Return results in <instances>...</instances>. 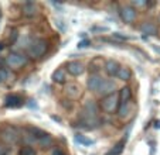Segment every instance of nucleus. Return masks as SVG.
<instances>
[{
    "mask_svg": "<svg viewBox=\"0 0 160 155\" xmlns=\"http://www.w3.org/2000/svg\"><path fill=\"white\" fill-rule=\"evenodd\" d=\"M121 69V65L118 63V61L115 59H108L105 62V72L108 73V76H116Z\"/></svg>",
    "mask_w": 160,
    "mask_h": 155,
    "instance_id": "12",
    "label": "nucleus"
},
{
    "mask_svg": "<svg viewBox=\"0 0 160 155\" xmlns=\"http://www.w3.org/2000/svg\"><path fill=\"white\" fill-rule=\"evenodd\" d=\"M28 107L30 109H38V106H37V103H36V100H30V103H28Z\"/></svg>",
    "mask_w": 160,
    "mask_h": 155,
    "instance_id": "30",
    "label": "nucleus"
},
{
    "mask_svg": "<svg viewBox=\"0 0 160 155\" xmlns=\"http://www.w3.org/2000/svg\"><path fill=\"white\" fill-rule=\"evenodd\" d=\"M112 37H113V38H115L118 42H123V41H126V40H130V37L122 35L121 33H113V34H112Z\"/></svg>",
    "mask_w": 160,
    "mask_h": 155,
    "instance_id": "23",
    "label": "nucleus"
},
{
    "mask_svg": "<svg viewBox=\"0 0 160 155\" xmlns=\"http://www.w3.org/2000/svg\"><path fill=\"white\" fill-rule=\"evenodd\" d=\"M121 16L125 23H133L136 18V10L132 6H125L121 9Z\"/></svg>",
    "mask_w": 160,
    "mask_h": 155,
    "instance_id": "11",
    "label": "nucleus"
},
{
    "mask_svg": "<svg viewBox=\"0 0 160 155\" xmlns=\"http://www.w3.org/2000/svg\"><path fill=\"white\" fill-rule=\"evenodd\" d=\"M142 7V6H146V2H143V0H133L132 2V7Z\"/></svg>",
    "mask_w": 160,
    "mask_h": 155,
    "instance_id": "26",
    "label": "nucleus"
},
{
    "mask_svg": "<svg viewBox=\"0 0 160 155\" xmlns=\"http://www.w3.org/2000/svg\"><path fill=\"white\" fill-rule=\"evenodd\" d=\"M47 41L42 38H38V40H34L33 42L30 44L28 47V55L31 58H40L45 54V51H47Z\"/></svg>",
    "mask_w": 160,
    "mask_h": 155,
    "instance_id": "1",
    "label": "nucleus"
},
{
    "mask_svg": "<svg viewBox=\"0 0 160 155\" xmlns=\"http://www.w3.org/2000/svg\"><path fill=\"white\" fill-rule=\"evenodd\" d=\"M65 95L70 99H72V100H77V99H79L82 95L81 86L77 83H68L65 86Z\"/></svg>",
    "mask_w": 160,
    "mask_h": 155,
    "instance_id": "10",
    "label": "nucleus"
},
{
    "mask_svg": "<svg viewBox=\"0 0 160 155\" xmlns=\"http://www.w3.org/2000/svg\"><path fill=\"white\" fill-rule=\"evenodd\" d=\"M26 63H27V57H24L23 54L12 52V54H9L6 57V65L12 69H20Z\"/></svg>",
    "mask_w": 160,
    "mask_h": 155,
    "instance_id": "3",
    "label": "nucleus"
},
{
    "mask_svg": "<svg viewBox=\"0 0 160 155\" xmlns=\"http://www.w3.org/2000/svg\"><path fill=\"white\" fill-rule=\"evenodd\" d=\"M119 105H121V101H119V96L118 95H111V96H106V97H102L101 100V107H102L103 111L106 113H113L119 109Z\"/></svg>",
    "mask_w": 160,
    "mask_h": 155,
    "instance_id": "2",
    "label": "nucleus"
},
{
    "mask_svg": "<svg viewBox=\"0 0 160 155\" xmlns=\"http://www.w3.org/2000/svg\"><path fill=\"white\" fill-rule=\"evenodd\" d=\"M7 154H9V148L0 145V155H7Z\"/></svg>",
    "mask_w": 160,
    "mask_h": 155,
    "instance_id": "29",
    "label": "nucleus"
},
{
    "mask_svg": "<svg viewBox=\"0 0 160 155\" xmlns=\"http://www.w3.org/2000/svg\"><path fill=\"white\" fill-rule=\"evenodd\" d=\"M125 144H126V140H125V138H123V140H122V141H119V143L116 144V145L113 147V148H112L111 151H109L106 155H119L122 151H123V148H125Z\"/></svg>",
    "mask_w": 160,
    "mask_h": 155,
    "instance_id": "20",
    "label": "nucleus"
},
{
    "mask_svg": "<svg viewBox=\"0 0 160 155\" xmlns=\"http://www.w3.org/2000/svg\"><path fill=\"white\" fill-rule=\"evenodd\" d=\"M18 155H36V149H34L31 145H24L20 148Z\"/></svg>",
    "mask_w": 160,
    "mask_h": 155,
    "instance_id": "21",
    "label": "nucleus"
},
{
    "mask_svg": "<svg viewBox=\"0 0 160 155\" xmlns=\"http://www.w3.org/2000/svg\"><path fill=\"white\" fill-rule=\"evenodd\" d=\"M74 140H75V143H78L79 145H84V147L94 145L95 144V140H91V138L85 137V135H82V134H77L75 137H74Z\"/></svg>",
    "mask_w": 160,
    "mask_h": 155,
    "instance_id": "19",
    "label": "nucleus"
},
{
    "mask_svg": "<svg viewBox=\"0 0 160 155\" xmlns=\"http://www.w3.org/2000/svg\"><path fill=\"white\" fill-rule=\"evenodd\" d=\"M130 99H132V90H130V87H128V86L122 87L119 90V101H121V105L129 103Z\"/></svg>",
    "mask_w": 160,
    "mask_h": 155,
    "instance_id": "14",
    "label": "nucleus"
},
{
    "mask_svg": "<svg viewBox=\"0 0 160 155\" xmlns=\"http://www.w3.org/2000/svg\"><path fill=\"white\" fill-rule=\"evenodd\" d=\"M0 20H2V10H0Z\"/></svg>",
    "mask_w": 160,
    "mask_h": 155,
    "instance_id": "34",
    "label": "nucleus"
},
{
    "mask_svg": "<svg viewBox=\"0 0 160 155\" xmlns=\"http://www.w3.org/2000/svg\"><path fill=\"white\" fill-rule=\"evenodd\" d=\"M62 23H64V21H61V20H57V21H55V26H58L61 31H64V30H65V26H64Z\"/></svg>",
    "mask_w": 160,
    "mask_h": 155,
    "instance_id": "28",
    "label": "nucleus"
},
{
    "mask_svg": "<svg viewBox=\"0 0 160 155\" xmlns=\"http://www.w3.org/2000/svg\"><path fill=\"white\" fill-rule=\"evenodd\" d=\"M7 78H9V71H7V69H4V68H0V83L6 82Z\"/></svg>",
    "mask_w": 160,
    "mask_h": 155,
    "instance_id": "22",
    "label": "nucleus"
},
{
    "mask_svg": "<svg viewBox=\"0 0 160 155\" xmlns=\"http://www.w3.org/2000/svg\"><path fill=\"white\" fill-rule=\"evenodd\" d=\"M116 78L121 79V81H129L130 78H132V71H130L128 66H121V69H119Z\"/></svg>",
    "mask_w": 160,
    "mask_h": 155,
    "instance_id": "18",
    "label": "nucleus"
},
{
    "mask_svg": "<svg viewBox=\"0 0 160 155\" xmlns=\"http://www.w3.org/2000/svg\"><path fill=\"white\" fill-rule=\"evenodd\" d=\"M89 44H91L89 40H82V41L78 42V48H87Z\"/></svg>",
    "mask_w": 160,
    "mask_h": 155,
    "instance_id": "27",
    "label": "nucleus"
},
{
    "mask_svg": "<svg viewBox=\"0 0 160 155\" xmlns=\"http://www.w3.org/2000/svg\"><path fill=\"white\" fill-rule=\"evenodd\" d=\"M52 82H55V83H65L67 82V69L64 68H57L54 72H52V76H51Z\"/></svg>",
    "mask_w": 160,
    "mask_h": 155,
    "instance_id": "13",
    "label": "nucleus"
},
{
    "mask_svg": "<svg viewBox=\"0 0 160 155\" xmlns=\"http://www.w3.org/2000/svg\"><path fill=\"white\" fill-rule=\"evenodd\" d=\"M91 30L94 31V33H106V31H109V28L105 27V26H95V27H92Z\"/></svg>",
    "mask_w": 160,
    "mask_h": 155,
    "instance_id": "24",
    "label": "nucleus"
},
{
    "mask_svg": "<svg viewBox=\"0 0 160 155\" xmlns=\"http://www.w3.org/2000/svg\"><path fill=\"white\" fill-rule=\"evenodd\" d=\"M3 48H4V45H3V44H0V52L3 51Z\"/></svg>",
    "mask_w": 160,
    "mask_h": 155,
    "instance_id": "33",
    "label": "nucleus"
},
{
    "mask_svg": "<svg viewBox=\"0 0 160 155\" xmlns=\"http://www.w3.org/2000/svg\"><path fill=\"white\" fill-rule=\"evenodd\" d=\"M24 103L23 97L18 95H9L6 99H4V106L7 109H17V107H21Z\"/></svg>",
    "mask_w": 160,
    "mask_h": 155,
    "instance_id": "7",
    "label": "nucleus"
},
{
    "mask_svg": "<svg viewBox=\"0 0 160 155\" xmlns=\"http://www.w3.org/2000/svg\"><path fill=\"white\" fill-rule=\"evenodd\" d=\"M36 13H37V7L34 3L27 2V3L23 4V14L26 17H33V16H36Z\"/></svg>",
    "mask_w": 160,
    "mask_h": 155,
    "instance_id": "16",
    "label": "nucleus"
},
{
    "mask_svg": "<svg viewBox=\"0 0 160 155\" xmlns=\"http://www.w3.org/2000/svg\"><path fill=\"white\" fill-rule=\"evenodd\" d=\"M153 48H154V51H156V52H159V54H160V47H156V45H153Z\"/></svg>",
    "mask_w": 160,
    "mask_h": 155,
    "instance_id": "31",
    "label": "nucleus"
},
{
    "mask_svg": "<svg viewBox=\"0 0 160 155\" xmlns=\"http://www.w3.org/2000/svg\"><path fill=\"white\" fill-rule=\"evenodd\" d=\"M115 89H116V83H115V82L111 81V79H105V81L102 82V85H101L98 93H99L102 97H106V96L113 95V93H115Z\"/></svg>",
    "mask_w": 160,
    "mask_h": 155,
    "instance_id": "5",
    "label": "nucleus"
},
{
    "mask_svg": "<svg viewBox=\"0 0 160 155\" xmlns=\"http://www.w3.org/2000/svg\"><path fill=\"white\" fill-rule=\"evenodd\" d=\"M36 144H37V145H40L41 148H48V147H51L52 144H54V140H52L51 135L45 134V135H42V137L37 138Z\"/></svg>",
    "mask_w": 160,
    "mask_h": 155,
    "instance_id": "15",
    "label": "nucleus"
},
{
    "mask_svg": "<svg viewBox=\"0 0 160 155\" xmlns=\"http://www.w3.org/2000/svg\"><path fill=\"white\" fill-rule=\"evenodd\" d=\"M140 31L143 34H148V35H156L157 34V27L152 23H145L140 26Z\"/></svg>",
    "mask_w": 160,
    "mask_h": 155,
    "instance_id": "17",
    "label": "nucleus"
},
{
    "mask_svg": "<svg viewBox=\"0 0 160 155\" xmlns=\"http://www.w3.org/2000/svg\"><path fill=\"white\" fill-rule=\"evenodd\" d=\"M103 79L99 76L98 73H92L89 78H88V82H87V86L88 89L91 90V92H98L101 87V85H102Z\"/></svg>",
    "mask_w": 160,
    "mask_h": 155,
    "instance_id": "9",
    "label": "nucleus"
},
{
    "mask_svg": "<svg viewBox=\"0 0 160 155\" xmlns=\"http://www.w3.org/2000/svg\"><path fill=\"white\" fill-rule=\"evenodd\" d=\"M2 138H3V141H6L7 144H16L18 141V138H20V134H18V131L14 127H10L9 125V127L3 128Z\"/></svg>",
    "mask_w": 160,
    "mask_h": 155,
    "instance_id": "4",
    "label": "nucleus"
},
{
    "mask_svg": "<svg viewBox=\"0 0 160 155\" xmlns=\"http://www.w3.org/2000/svg\"><path fill=\"white\" fill-rule=\"evenodd\" d=\"M51 155H67V152L64 151L62 148H58V147H57V148H54L51 151Z\"/></svg>",
    "mask_w": 160,
    "mask_h": 155,
    "instance_id": "25",
    "label": "nucleus"
},
{
    "mask_svg": "<svg viewBox=\"0 0 160 155\" xmlns=\"http://www.w3.org/2000/svg\"><path fill=\"white\" fill-rule=\"evenodd\" d=\"M81 116L85 117H98V105L94 100H87L82 109V114Z\"/></svg>",
    "mask_w": 160,
    "mask_h": 155,
    "instance_id": "6",
    "label": "nucleus"
},
{
    "mask_svg": "<svg viewBox=\"0 0 160 155\" xmlns=\"http://www.w3.org/2000/svg\"><path fill=\"white\" fill-rule=\"evenodd\" d=\"M67 71L72 76H79V75L84 73L85 68L82 65V62H79V61H70L67 63Z\"/></svg>",
    "mask_w": 160,
    "mask_h": 155,
    "instance_id": "8",
    "label": "nucleus"
},
{
    "mask_svg": "<svg viewBox=\"0 0 160 155\" xmlns=\"http://www.w3.org/2000/svg\"><path fill=\"white\" fill-rule=\"evenodd\" d=\"M159 24H160V14H159Z\"/></svg>",
    "mask_w": 160,
    "mask_h": 155,
    "instance_id": "35",
    "label": "nucleus"
},
{
    "mask_svg": "<svg viewBox=\"0 0 160 155\" xmlns=\"http://www.w3.org/2000/svg\"><path fill=\"white\" fill-rule=\"evenodd\" d=\"M154 127H156V128H160V120H159V121L154 123Z\"/></svg>",
    "mask_w": 160,
    "mask_h": 155,
    "instance_id": "32",
    "label": "nucleus"
}]
</instances>
